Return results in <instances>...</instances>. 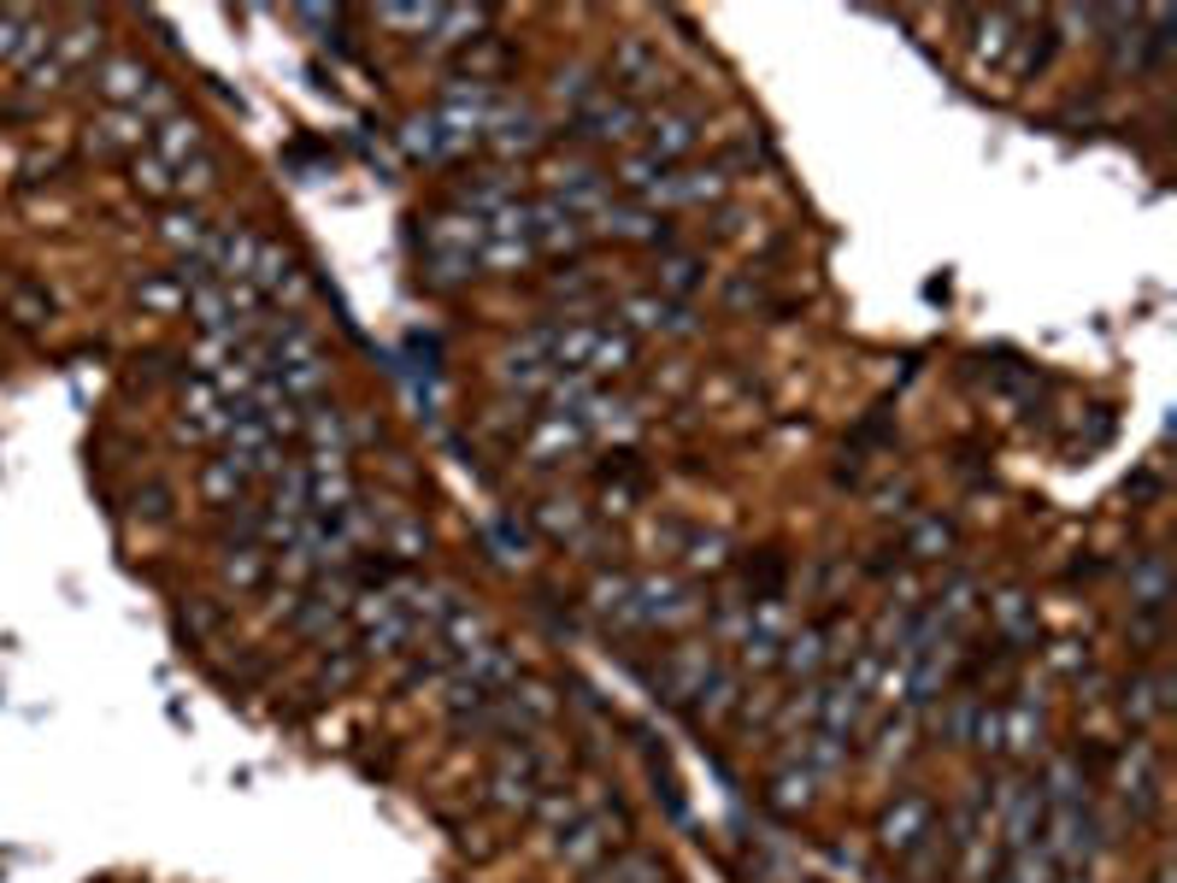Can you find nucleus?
Masks as SVG:
<instances>
[{
  "mask_svg": "<svg viewBox=\"0 0 1177 883\" xmlns=\"http://www.w3.org/2000/svg\"><path fill=\"white\" fill-rule=\"evenodd\" d=\"M100 89H107L112 100H142V89H148V77L135 72V65H124V59H112L107 72H100Z\"/></svg>",
  "mask_w": 1177,
  "mask_h": 883,
  "instance_id": "1",
  "label": "nucleus"
}]
</instances>
